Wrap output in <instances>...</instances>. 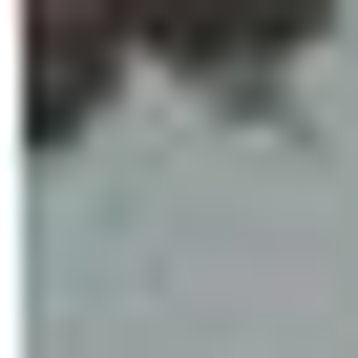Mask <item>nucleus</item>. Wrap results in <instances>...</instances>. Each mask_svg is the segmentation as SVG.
Instances as JSON below:
<instances>
[{
  "label": "nucleus",
  "mask_w": 358,
  "mask_h": 358,
  "mask_svg": "<svg viewBox=\"0 0 358 358\" xmlns=\"http://www.w3.org/2000/svg\"><path fill=\"white\" fill-rule=\"evenodd\" d=\"M169 22H190V43H253V22H274V0H169Z\"/></svg>",
  "instance_id": "nucleus-1"
}]
</instances>
